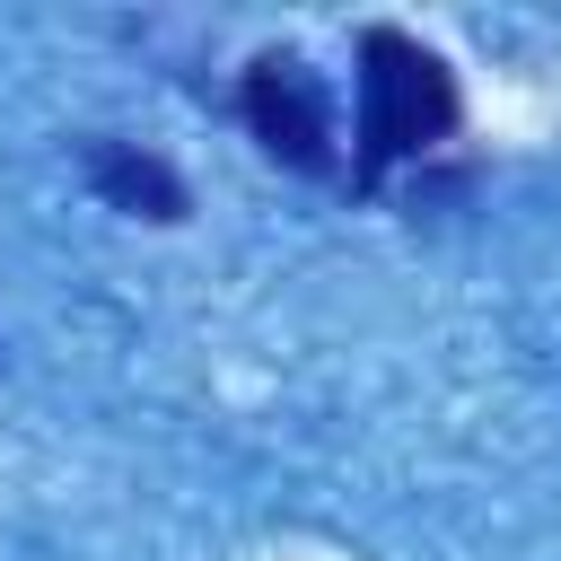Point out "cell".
<instances>
[{
    "label": "cell",
    "instance_id": "1",
    "mask_svg": "<svg viewBox=\"0 0 561 561\" xmlns=\"http://www.w3.org/2000/svg\"><path fill=\"white\" fill-rule=\"evenodd\" d=\"M465 123V88L438 44L403 26H359V131H351V184L377 193L394 167H421Z\"/></svg>",
    "mask_w": 561,
    "mask_h": 561
},
{
    "label": "cell",
    "instance_id": "2",
    "mask_svg": "<svg viewBox=\"0 0 561 561\" xmlns=\"http://www.w3.org/2000/svg\"><path fill=\"white\" fill-rule=\"evenodd\" d=\"M237 114L254 131V149L289 175H333L342 149H333V114H324V88L298 53H254L245 79H237Z\"/></svg>",
    "mask_w": 561,
    "mask_h": 561
},
{
    "label": "cell",
    "instance_id": "3",
    "mask_svg": "<svg viewBox=\"0 0 561 561\" xmlns=\"http://www.w3.org/2000/svg\"><path fill=\"white\" fill-rule=\"evenodd\" d=\"M79 158H88V184H96L123 219H149V228L193 219V193H184V175H175L158 149H140V140H88Z\"/></svg>",
    "mask_w": 561,
    "mask_h": 561
}]
</instances>
